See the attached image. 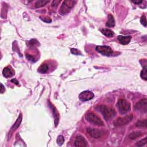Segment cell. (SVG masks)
I'll return each mask as SVG.
<instances>
[{"label":"cell","mask_w":147,"mask_h":147,"mask_svg":"<svg viewBox=\"0 0 147 147\" xmlns=\"http://www.w3.org/2000/svg\"><path fill=\"white\" fill-rule=\"evenodd\" d=\"M118 40L121 44L123 45H126L130 43L131 40V36H119L117 37Z\"/></svg>","instance_id":"cell-13"},{"label":"cell","mask_w":147,"mask_h":147,"mask_svg":"<svg viewBox=\"0 0 147 147\" xmlns=\"http://www.w3.org/2000/svg\"><path fill=\"white\" fill-rule=\"evenodd\" d=\"M117 107L121 114H125L131 110V105L125 99H120L117 103Z\"/></svg>","instance_id":"cell-2"},{"label":"cell","mask_w":147,"mask_h":147,"mask_svg":"<svg viewBox=\"0 0 147 147\" xmlns=\"http://www.w3.org/2000/svg\"><path fill=\"white\" fill-rule=\"evenodd\" d=\"M26 56H27V58L29 60H30V61H32V62H34V61H35V59H34V56H32L31 55H26Z\"/></svg>","instance_id":"cell-27"},{"label":"cell","mask_w":147,"mask_h":147,"mask_svg":"<svg viewBox=\"0 0 147 147\" xmlns=\"http://www.w3.org/2000/svg\"><path fill=\"white\" fill-rule=\"evenodd\" d=\"M11 82H12L14 83H15V84H16V85H18L19 84V81H18V80H17V79H11Z\"/></svg>","instance_id":"cell-29"},{"label":"cell","mask_w":147,"mask_h":147,"mask_svg":"<svg viewBox=\"0 0 147 147\" xmlns=\"http://www.w3.org/2000/svg\"><path fill=\"white\" fill-rule=\"evenodd\" d=\"M106 25L108 27H114L115 26V20L111 14H109L108 16V20L106 22Z\"/></svg>","instance_id":"cell-15"},{"label":"cell","mask_w":147,"mask_h":147,"mask_svg":"<svg viewBox=\"0 0 147 147\" xmlns=\"http://www.w3.org/2000/svg\"><path fill=\"white\" fill-rule=\"evenodd\" d=\"M137 127H146V120H140L137 121L136 124Z\"/></svg>","instance_id":"cell-20"},{"label":"cell","mask_w":147,"mask_h":147,"mask_svg":"<svg viewBox=\"0 0 147 147\" xmlns=\"http://www.w3.org/2000/svg\"><path fill=\"white\" fill-rule=\"evenodd\" d=\"M101 32L105 36H107L108 37H112L114 36V32L111 30H109L108 28H103L101 30Z\"/></svg>","instance_id":"cell-17"},{"label":"cell","mask_w":147,"mask_h":147,"mask_svg":"<svg viewBox=\"0 0 147 147\" xmlns=\"http://www.w3.org/2000/svg\"><path fill=\"white\" fill-rule=\"evenodd\" d=\"M74 144L75 146L79 147H83V146H87V142L84 137L82 136H78L75 140Z\"/></svg>","instance_id":"cell-10"},{"label":"cell","mask_w":147,"mask_h":147,"mask_svg":"<svg viewBox=\"0 0 147 147\" xmlns=\"http://www.w3.org/2000/svg\"><path fill=\"white\" fill-rule=\"evenodd\" d=\"M60 2V1H57V0H55V1H54L52 3V6L53 7H56L57 6H58Z\"/></svg>","instance_id":"cell-28"},{"label":"cell","mask_w":147,"mask_h":147,"mask_svg":"<svg viewBox=\"0 0 147 147\" xmlns=\"http://www.w3.org/2000/svg\"><path fill=\"white\" fill-rule=\"evenodd\" d=\"M87 132L90 135V136L96 138V139L101 137L105 133V132L102 130L91 128H88L87 129Z\"/></svg>","instance_id":"cell-7"},{"label":"cell","mask_w":147,"mask_h":147,"mask_svg":"<svg viewBox=\"0 0 147 147\" xmlns=\"http://www.w3.org/2000/svg\"><path fill=\"white\" fill-rule=\"evenodd\" d=\"M40 18L43 20V21L46 22H51V19H50L48 17H40Z\"/></svg>","instance_id":"cell-26"},{"label":"cell","mask_w":147,"mask_h":147,"mask_svg":"<svg viewBox=\"0 0 147 147\" xmlns=\"http://www.w3.org/2000/svg\"><path fill=\"white\" fill-rule=\"evenodd\" d=\"M75 3V1H72V0L64 1L60 8V13L62 14H65L70 12V10L74 7Z\"/></svg>","instance_id":"cell-3"},{"label":"cell","mask_w":147,"mask_h":147,"mask_svg":"<svg viewBox=\"0 0 147 147\" xmlns=\"http://www.w3.org/2000/svg\"><path fill=\"white\" fill-rule=\"evenodd\" d=\"M2 74L5 78H9L14 75V71L10 66H8V67L4 68L2 71Z\"/></svg>","instance_id":"cell-11"},{"label":"cell","mask_w":147,"mask_h":147,"mask_svg":"<svg viewBox=\"0 0 147 147\" xmlns=\"http://www.w3.org/2000/svg\"><path fill=\"white\" fill-rule=\"evenodd\" d=\"M96 50L99 53L101 54L104 56H111L113 54V51L112 49L107 45H98L97 46L96 48Z\"/></svg>","instance_id":"cell-6"},{"label":"cell","mask_w":147,"mask_h":147,"mask_svg":"<svg viewBox=\"0 0 147 147\" xmlns=\"http://www.w3.org/2000/svg\"><path fill=\"white\" fill-rule=\"evenodd\" d=\"M50 2L49 1H45V0H38L35 3V7L39 8L40 7H43L46 4Z\"/></svg>","instance_id":"cell-19"},{"label":"cell","mask_w":147,"mask_h":147,"mask_svg":"<svg viewBox=\"0 0 147 147\" xmlns=\"http://www.w3.org/2000/svg\"><path fill=\"white\" fill-rule=\"evenodd\" d=\"M64 142V138L62 135H60L58 137H57V143L59 145H62L63 143Z\"/></svg>","instance_id":"cell-23"},{"label":"cell","mask_w":147,"mask_h":147,"mask_svg":"<svg viewBox=\"0 0 147 147\" xmlns=\"http://www.w3.org/2000/svg\"><path fill=\"white\" fill-rule=\"evenodd\" d=\"M86 120H87V121L90 122L93 125L101 126H103V124H104L102 121L97 116H96V114L93 113H88L87 115H86Z\"/></svg>","instance_id":"cell-4"},{"label":"cell","mask_w":147,"mask_h":147,"mask_svg":"<svg viewBox=\"0 0 147 147\" xmlns=\"http://www.w3.org/2000/svg\"><path fill=\"white\" fill-rule=\"evenodd\" d=\"M1 93H3L5 91V87H4V85H3L2 83H1Z\"/></svg>","instance_id":"cell-30"},{"label":"cell","mask_w":147,"mask_h":147,"mask_svg":"<svg viewBox=\"0 0 147 147\" xmlns=\"http://www.w3.org/2000/svg\"><path fill=\"white\" fill-rule=\"evenodd\" d=\"M133 3L136 4H142L143 2V1H132Z\"/></svg>","instance_id":"cell-31"},{"label":"cell","mask_w":147,"mask_h":147,"mask_svg":"<svg viewBox=\"0 0 147 147\" xmlns=\"http://www.w3.org/2000/svg\"><path fill=\"white\" fill-rule=\"evenodd\" d=\"M97 109H98V110L102 113L103 118L106 121L113 119L116 115V111L114 109L108 106L100 105L97 108Z\"/></svg>","instance_id":"cell-1"},{"label":"cell","mask_w":147,"mask_h":147,"mask_svg":"<svg viewBox=\"0 0 147 147\" xmlns=\"http://www.w3.org/2000/svg\"><path fill=\"white\" fill-rule=\"evenodd\" d=\"M48 70H49V66L47 63H43V64L40 66L38 69V71L39 73L42 74L47 73Z\"/></svg>","instance_id":"cell-16"},{"label":"cell","mask_w":147,"mask_h":147,"mask_svg":"<svg viewBox=\"0 0 147 147\" xmlns=\"http://www.w3.org/2000/svg\"><path fill=\"white\" fill-rule=\"evenodd\" d=\"M146 70H147V67L146 66H145L143 67V70L142 71V72H141V74H140L141 77L145 80H146Z\"/></svg>","instance_id":"cell-21"},{"label":"cell","mask_w":147,"mask_h":147,"mask_svg":"<svg viewBox=\"0 0 147 147\" xmlns=\"http://www.w3.org/2000/svg\"><path fill=\"white\" fill-rule=\"evenodd\" d=\"M140 22L142 23V24L144 26V27H146V17L145 15H143V16H142L140 19Z\"/></svg>","instance_id":"cell-24"},{"label":"cell","mask_w":147,"mask_h":147,"mask_svg":"<svg viewBox=\"0 0 147 147\" xmlns=\"http://www.w3.org/2000/svg\"><path fill=\"white\" fill-rule=\"evenodd\" d=\"M94 94L90 91H85L79 94V98L82 101H87L94 98Z\"/></svg>","instance_id":"cell-9"},{"label":"cell","mask_w":147,"mask_h":147,"mask_svg":"<svg viewBox=\"0 0 147 147\" xmlns=\"http://www.w3.org/2000/svg\"><path fill=\"white\" fill-rule=\"evenodd\" d=\"M146 143H147V139H146V137H145L144 139L141 140L140 141H139V142H137L136 143V145L138 146H143L144 145H145Z\"/></svg>","instance_id":"cell-22"},{"label":"cell","mask_w":147,"mask_h":147,"mask_svg":"<svg viewBox=\"0 0 147 147\" xmlns=\"http://www.w3.org/2000/svg\"><path fill=\"white\" fill-rule=\"evenodd\" d=\"M21 121H22V114H20L19 118H18V119H17V121H16L15 124H14V125L12 126V127H11L10 131L9 132V136L10 137L11 136V134H12L13 132L14 131H15L16 129H17V128H19V126H20V124H21Z\"/></svg>","instance_id":"cell-12"},{"label":"cell","mask_w":147,"mask_h":147,"mask_svg":"<svg viewBox=\"0 0 147 147\" xmlns=\"http://www.w3.org/2000/svg\"><path fill=\"white\" fill-rule=\"evenodd\" d=\"M142 135V133L140 131H135L132 132L129 135V138L131 140H134L137 138L140 137Z\"/></svg>","instance_id":"cell-18"},{"label":"cell","mask_w":147,"mask_h":147,"mask_svg":"<svg viewBox=\"0 0 147 147\" xmlns=\"http://www.w3.org/2000/svg\"><path fill=\"white\" fill-rule=\"evenodd\" d=\"M134 109L136 110L142 111L145 113L147 111V100L146 98L143 99L137 102L134 106Z\"/></svg>","instance_id":"cell-8"},{"label":"cell","mask_w":147,"mask_h":147,"mask_svg":"<svg viewBox=\"0 0 147 147\" xmlns=\"http://www.w3.org/2000/svg\"><path fill=\"white\" fill-rule=\"evenodd\" d=\"M133 117V115L131 114L125 117L118 118L117 119H116L114 121V125L116 126H121L127 125L128 124H129L132 120Z\"/></svg>","instance_id":"cell-5"},{"label":"cell","mask_w":147,"mask_h":147,"mask_svg":"<svg viewBox=\"0 0 147 147\" xmlns=\"http://www.w3.org/2000/svg\"><path fill=\"white\" fill-rule=\"evenodd\" d=\"M71 52L72 54H73L74 55H81V52L80 51L78 50H77L76 48H71Z\"/></svg>","instance_id":"cell-25"},{"label":"cell","mask_w":147,"mask_h":147,"mask_svg":"<svg viewBox=\"0 0 147 147\" xmlns=\"http://www.w3.org/2000/svg\"><path fill=\"white\" fill-rule=\"evenodd\" d=\"M50 108H51L52 110V112L54 116V118H55V125L56 126L58 124L59 122V114L58 113V111L56 110V109L54 107V105H52L51 104H50Z\"/></svg>","instance_id":"cell-14"}]
</instances>
